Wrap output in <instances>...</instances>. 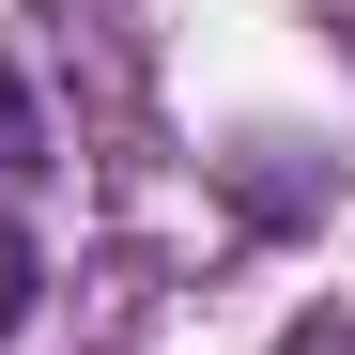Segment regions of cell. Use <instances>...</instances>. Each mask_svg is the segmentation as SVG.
<instances>
[{
	"label": "cell",
	"mask_w": 355,
	"mask_h": 355,
	"mask_svg": "<svg viewBox=\"0 0 355 355\" xmlns=\"http://www.w3.org/2000/svg\"><path fill=\"white\" fill-rule=\"evenodd\" d=\"M31 293H46V248H31V232H16V216H0V340H16V324H31Z\"/></svg>",
	"instance_id": "obj_1"
},
{
	"label": "cell",
	"mask_w": 355,
	"mask_h": 355,
	"mask_svg": "<svg viewBox=\"0 0 355 355\" xmlns=\"http://www.w3.org/2000/svg\"><path fill=\"white\" fill-rule=\"evenodd\" d=\"M278 355H324V340H278Z\"/></svg>",
	"instance_id": "obj_3"
},
{
	"label": "cell",
	"mask_w": 355,
	"mask_h": 355,
	"mask_svg": "<svg viewBox=\"0 0 355 355\" xmlns=\"http://www.w3.org/2000/svg\"><path fill=\"white\" fill-rule=\"evenodd\" d=\"M0 170H46V139H31V78L0 62Z\"/></svg>",
	"instance_id": "obj_2"
}]
</instances>
